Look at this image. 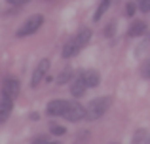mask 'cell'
Instances as JSON below:
<instances>
[{
    "mask_svg": "<svg viewBox=\"0 0 150 144\" xmlns=\"http://www.w3.org/2000/svg\"><path fill=\"white\" fill-rule=\"evenodd\" d=\"M89 40H91V30H89V29H82L80 32L74 34V36L65 44L61 55L65 57V59H70V57H74L82 48H86V46L89 44Z\"/></svg>",
    "mask_w": 150,
    "mask_h": 144,
    "instance_id": "obj_1",
    "label": "cell"
},
{
    "mask_svg": "<svg viewBox=\"0 0 150 144\" xmlns=\"http://www.w3.org/2000/svg\"><path fill=\"white\" fill-rule=\"evenodd\" d=\"M110 104H112V99L106 97V95L93 99L91 103L88 104V108H86V119H88V122H95V119L103 118L105 112L110 108Z\"/></svg>",
    "mask_w": 150,
    "mask_h": 144,
    "instance_id": "obj_2",
    "label": "cell"
},
{
    "mask_svg": "<svg viewBox=\"0 0 150 144\" xmlns=\"http://www.w3.org/2000/svg\"><path fill=\"white\" fill-rule=\"evenodd\" d=\"M42 23H44V15H40V13L30 15V17L27 19V21H23V25L17 29V36L23 38V36H30V34H34L42 27Z\"/></svg>",
    "mask_w": 150,
    "mask_h": 144,
    "instance_id": "obj_3",
    "label": "cell"
},
{
    "mask_svg": "<svg viewBox=\"0 0 150 144\" xmlns=\"http://www.w3.org/2000/svg\"><path fill=\"white\" fill-rule=\"evenodd\" d=\"M63 116L69 122H80V119H86V108L78 100H69V106H67Z\"/></svg>",
    "mask_w": 150,
    "mask_h": 144,
    "instance_id": "obj_4",
    "label": "cell"
},
{
    "mask_svg": "<svg viewBox=\"0 0 150 144\" xmlns=\"http://www.w3.org/2000/svg\"><path fill=\"white\" fill-rule=\"evenodd\" d=\"M48 68H50V61L42 59L40 63L36 65V68L33 70V76H30V87H36V85L44 80V76L48 74Z\"/></svg>",
    "mask_w": 150,
    "mask_h": 144,
    "instance_id": "obj_5",
    "label": "cell"
},
{
    "mask_svg": "<svg viewBox=\"0 0 150 144\" xmlns=\"http://www.w3.org/2000/svg\"><path fill=\"white\" fill-rule=\"evenodd\" d=\"M19 91H21V84H19L17 78H6V81H4V85H2V93L4 95L15 99V97L19 95Z\"/></svg>",
    "mask_w": 150,
    "mask_h": 144,
    "instance_id": "obj_6",
    "label": "cell"
},
{
    "mask_svg": "<svg viewBox=\"0 0 150 144\" xmlns=\"http://www.w3.org/2000/svg\"><path fill=\"white\" fill-rule=\"evenodd\" d=\"M11 110H13V99L2 93V99H0V123H4L10 118Z\"/></svg>",
    "mask_w": 150,
    "mask_h": 144,
    "instance_id": "obj_7",
    "label": "cell"
},
{
    "mask_svg": "<svg viewBox=\"0 0 150 144\" xmlns=\"http://www.w3.org/2000/svg\"><path fill=\"white\" fill-rule=\"evenodd\" d=\"M67 106H69V100H51L46 106V112H48V116H63Z\"/></svg>",
    "mask_w": 150,
    "mask_h": 144,
    "instance_id": "obj_8",
    "label": "cell"
},
{
    "mask_svg": "<svg viewBox=\"0 0 150 144\" xmlns=\"http://www.w3.org/2000/svg\"><path fill=\"white\" fill-rule=\"evenodd\" d=\"M86 89H88V84H86L84 76H76L72 78V84H70V93H72V97H82L86 93Z\"/></svg>",
    "mask_w": 150,
    "mask_h": 144,
    "instance_id": "obj_9",
    "label": "cell"
},
{
    "mask_svg": "<svg viewBox=\"0 0 150 144\" xmlns=\"http://www.w3.org/2000/svg\"><path fill=\"white\" fill-rule=\"evenodd\" d=\"M146 30V21L139 19V21H133V25L129 27L127 30V36L129 38H137V36H143V32Z\"/></svg>",
    "mask_w": 150,
    "mask_h": 144,
    "instance_id": "obj_10",
    "label": "cell"
},
{
    "mask_svg": "<svg viewBox=\"0 0 150 144\" xmlns=\"http://www.w3.org/2000/svg\"><path fill=\"white\" fill-rule=\"evenodd\" d=\"M82 76H84L88 87H97L99 81H101V76H99V72H97V70H86V72H82Z\"/></svg>",
    "mask_w": 150,
    "mask_h": 144,
    "instance_id": "obj_11",
    "label": "cell"
},
{
    "mask_svg": "<svg viewBox=\"0 0 150 144\" xmlns=\"http://www.w3.org/2000/svg\"><path fill=\"white\" fill-rule=\"evenodd\" d=\"M108 8H110V0H103V2L99 4V8H97V11H95V21H99Z\"/></svg>",
    "mask_w": 150,
    "mask_h": 144,
    "instance_id": "obj_12",
    "label": "cell"
},
{
    "mask_svg": "<svg viewBox=\"0 0 150 144\" xmlns=\"http://www.w3.org/2000/svg\"><path fill=\"white\" fill-rule=\"evenodd\" d=\"M70 80H72V70H65V72L59 74L57 84H59V85H63V84H67V81H70Z\"/></svg>",
    "mask_w": 150,
    "mask_h": 144,
    "instance_id": "obj_13",
    "label": "cell"
},
{
    "mask_svg": "<svg viewBox=\"0 0 150 144\" xmlns=\"http://www.w3.org/2000/svg\"><path fill=\"white\" fill-rule=\"evenodd\" d=\"M50 133L55 135V137H61V135L67 133V129L63 125H57V123H53V125H50Z\"/></svg>",
    "mask_w": 150,
    "mask_h": 144,
    "instance_id": "obj_14",
    "label": "cell"
},
{
    "mask_svg": "<svg viewBox=\"0 0 150 144\" xmlns=\"http://www.w3.org/2000/svg\"><path fill=\"white\" fill-rule=\"evenodd\" d=\"M141 74H143L144 78H150V59L144 61V65L141 67Z\"/></svg>",
    "mask_w": 150,
    "mask_h": 144,
    "instance_id": "obj_15",
    "label": "cell"
},
{
    "mask_svg": "<svg viewBox=\"0 0 150 144\" xmlns=\"http://www.w3.org/2000/svg\"><path fill=\"white\" fill-rule=\"evenodd\" d=\"M139 10L143 11V13H148V11H150V0H141Z\"/></svg>",
    "mask_w": 150,
    "mask_h": 144,
    "instance_id": "obj_16",
    "label": "cell"
},
{
    "mask_svg": "<svg viewBox=\"0 0 150 144\" xmlns=\"http://www.w3.org/2000/svg\"><path fill=\"white\" fill-rule=\"evenodd\" d=\"M135 10H137V4H135V2H129V4H127V8H125V13L131 17V15L135 13Z\"/></svg>",
    "mask_w": 150,
    "mask_h": 144,
    "instance_id": "obj_17",
    "label": "cell"
},
{
    "mask_svg": "<svg viewBox=\"0 0 150 144\" xmlns=\"http://www.w3.org/2000/svg\"><path fill=\"white\" fill-rule=\"evenodd\" d=\"M144 137H146V133H144V131H137L135 137H133V142H143Z\"/></svg>",
    "mask_w": 150,
    "mask_h": 144,
    "instance_id": "obj_18",
    "label": "cell"
},
{
    "mask_svg": "<svg viewBox=\"0 0 150 144\" xmlns=\"http://www.w3.org/2000/svg\"><path fill=\"white\" fill-rule=\"evenodd\" d=\"M50 142V137L48 135H42V137H36L34 138V144H48Z\"/></svg>",
    "mask_w": 150,
    "mask_h": 144,
    "instance_id": "obj_19",
    "label": "cell"
},
{
    "mask_svg": "<svg viewBox=\"0 0 150 144\" xmlns=\"http://www.w3.org/2000/svg\"><path fill=\"white\" fill-rule=\"evenodd\" d=\"M114 27H116V23H110V25L105 29V34H106V36H112V34H114Z\"/></svg>",
    "mask_w": 150,
    "mask_h": 144,
    "instance_id": "obj_20",
    "label": "cell"
},
{
    "mask_svg": "<svg viewBox=\"0 0 150 144\" xmlns=\"http://www.w3.org/2000/svg\"><path fill=\"white\" fill-rule=\"evenodd\" d=\"M10 4H13V6H21V4H25V2H29V0H8Z\"/></svg>",
    "mask_w": 150,
    "mask_h": 144,
    "instance_id": "obj_21",
    "label": "cell"
}]
</instances>
